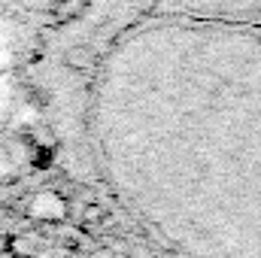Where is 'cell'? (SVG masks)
Here are the masks:
<instances>
[{"label": "cell", "mask_w": 261, "mask_h": 258, "mask_svg": "<svg viewBox=\"0 0 261 258\" xmlns=\"http://www.w3.org/2000/svg\"><path fill=\"white\" fill-rule=\"evenodd\" d=\"M210 15H222L237 24L261 28V0H195Z\"/></svg>", "instance_id": "obj_1"}]
</instances>
